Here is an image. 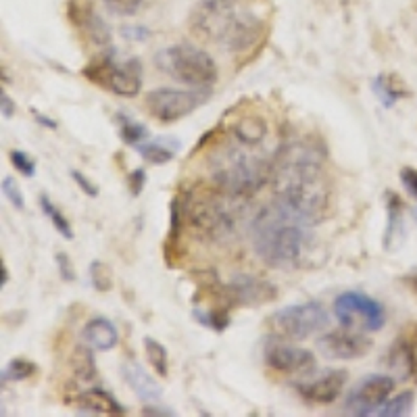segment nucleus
<instances>
[{"instance_id":"nucleus-34","label":"nucleus","mask_w":417,"mask_h":417,"mask_svg":"<svg viewBox=\"0 0 417 417\" xmlns=\"http://www.w3.org/2000/svg\"><path fill=\"white\" fill-rule=\"evenodd\" d=\"M107 9L111 11L113 15H119V17H132L136 15L142 4V0H105Z\"/></svg>"},{"instance_id":"nucleus-23","label":"nucleus","mask_w":417,"mask_h":417,"mask_svg":"<svg viewBox=\"0 0 417 417\" xmlns=\"http://www.w3.org/2000/svg\"><path fill=\"white\" fill-rule=\"evenodd\" d=\"M386 207H388V225H386V234H384V249L392 250V242L398 244L405 236V220H403L405 205L396 192H388Z\"/></svg>"},{"instance_id":"nucleus-12","label":"nucleus","mask_w":417,"mask_h":417,"mask_svg":"<svg viewBox=\"0 0 417 417\" xmlns=\"http://www.w3.org/2000/svg\"><path fill=\"white\" fill-rule=\"evenodd\" d=\"M225 294L232 307H259L276 301L278 288L269 279L238 274L225 284Z\"/></svg>"},{"instance_id":"nucleus-6","label":"nucleus","mask_w":417,"mask_h":417,"mask_svg":"<svg viewBox=\"0 0 417 417\" xmlns=\"http://www.w3.org/2000/svg\"><path fill=\"white\" fill-rule=\"evenodd\" d=\"M153 63L161 73L190 88H207L220 78L215 58L192 42L167 46L155 55Z\"/></svg>"},{"instance_id":"nucleus-41","label":"nucleus","mask_w":417,"mask_h":417,"mask_svg":"<svg viewBox=\"0 0 417 417\" xmlns=\"http://www.w3.org/2000/svg\"><path fill=\"white\" fill-rule=\"evenodd\" d=\"M31 113H34L36 123H40V125H44V128H48V130H56V128H58V123H56L55 119H51V117H46V115H40L38 111H31Z\"/></svg>"},{"instance_id":"nucleus-30","label":"nucleus","mask_w":417,"mask_h":417,"mask_svg":"<svg viewBox=\"0 0 417 417\" xmlns=\"http://www.w3.org/2000/svg\"><path fill=\"white\" fill-rule=\"evenodd\" d=\"M411 407H413V392H411V390H405V392L396 394L392 401H386V403H384V409H380L378 416L382 417L409 416V413H411Z\"/></svg>"},{"instance_id":"nucleus-18","label":"nucleus","mask_w":417,"mask_h":417,"mask_svg":"<svg viewBox=\"0 0 417 417\" xmlns=\"http://www.w3.org/2000/svg\"><path fill=\"white\" fill-rule=\"evenodd\" d=\"M78 409L80 413H92V416H125V407L103 388L83 390L78 396Z\"/></svg>"},{"instance_id":"nucleus-16","label":"nucleus","mask_w":417,"mask_h":417,"mask_svg":"<svg viewBox=\"0 0 417 417\" xmlns=\"http://www.w3.org/2000/svg\"><path fill=\"white\" fill-rule=\"evenodd\" d=\"M386 359V365L401 378H417V330L407 328L405 336H401L388 351Z\"/></svg>"},{"instance_id":"nucleus-4","label":"nucleus","mask_w":417,"mask_h":417,"mask_svg":"<svg viewBox=\"0 0 417 417\" xmlns=\"http://www.w3.org/2000/svg\"><path fill=\"white\" fill-rule=\"evenodd\" d=\"M175 198L180 205L182 222L196 234L211 240L230 238L236 232L244 209V196L227 195L215 184H195Z\"/></svg>"},{"instance_id":"nucleus-37","label":"nucleus","mask_w":417,"mask_h":417,"mask_svg":"<svg viewBox=\"0 0 417 417\" xmlns=\"http://www.w3.org/2000/svg\"><path fill=\"white\" fill-rule=\"evenodd\" d=\"M71 177H73V182L82 188V192L86 196H92V198H96L98 196V186L92 182V180H88L86 175H83L82 171H78V169H73L71 171Z\"/></svg>"},{"instance_id":"nucleus-40","label":"nucleus","mask_w":417,"mask_h":417,"mask_svg":"<svg viewBox=\"0 0 417 417\" xmlns=\"http://www.w3.org/2000/svg\"><path fill=\"white\" fill-rule=\"evenodd\" d=\"M0 103H2V117L4 119H11L15 115V103L11 101V96L6 92L0 94Z\"/></svg>"},{"instance_id":"nucleus-20","label":"nucleus","mask_w":417,"mask_h":417,"mask_svg":"<svg viewBox=\"0 0 417 417\" xmlns=\"http://www.w3.org/2000/svg\"><path fill=\"white\" fill-rule=\"evenodd\" d=\"M371 88H374V94L378 96V101L390 109L394 107L398 101L411 96V90L405 86V82L396 76V73H380L374 82H371Z\"/></svg>"},{"instance_id":"nucleus-36","label":"nucleus","mask_w":417,"mask_h":417,"mask_svg":"<svg viewBox=\"0 0 417 417\" xmlns=\"http://www.w3.org/2000/svg\"><path fill=\"white\" fill-rule=\"evenodd\" d=\"M125 184H128L132 196H140L142 195V190H144V186H146V171H144L142 167L134 169V171L125 177Z\"/></svg>"},{"instance_id":"nucleus-13","label":"nucleus","mask_w":417,"mask_h":417,"mask_svg":"<svg viewBox=\"0 0 417 417\" xmlns=\"http://www.w3.org/2000/svg\"><path fill=\"white\" fill-rule=\"evenodd\" d=\"M265 363L269 369L284 376H309L315 369V357L311 351L294 344L269 342L265 346Z\"/></svg>"},{"instance_id":"nucleus-14","label":"nucleus","mask_w":417,"mask_h":417,"mask_svg":"<svg viewBox=\"0 0 417 417\" xmlns=\"http://www.w3.org/2000/svg\"><path fill=\"white\" fill-rule=\"evenodd\" d=\"M317 349L326 359L353 361V359L365 357L371 351V340L365 338L361 332H353L344 328V330H334L317 338Z\"/></svg>"},{"instance_id":"nucleus-24","label":"nucleus","mask_w":417,"mask_h":417,"mask_svg":"<svg viewBox=\"0 0 417 417\" xmlns=\"http://www.w3.org/2000/svg\"><path fill=\"white\" fill-rule=\"evenodd\" d=\"M69 367L73 371V376L80 382H90L96 378L98 369H96V361H94V349L90 344H76L69 357Z\"/></svg>"},{"instance_id":"nucleus-38","label":"nucleus","mask_w":417,"mask_h":417,"mask_svg":"<svg viewBox=\"0 0 417 417\" xmlns=\"http://www.w3.org/2000/svg\"><path fill=\"white\" fill-rule=\"evenodd\" d=\"M401 182H403L405 190L417 200V169H413V167L401 169Z\"/></svg>"},{"instance_id":"nucleus-21","label":"nucleus","mask_w":417,"mask_h":417,"mask_svg":"<svg viewBox=\"0 0 417 417\" xmlns=\"http://www.w3.org/2000/svg\"><path fill=\"white\" fill-rule=\"evenodd\" d=\"M134 148H136V153L146 163H150V165H165L175 157V153L180 150V144H177L175 138H157L144 140Z\"/></svg>"},{"instance_id":"nucleus-17","label":"nucleus","mask_w":417,"mask_h":417,"mask_svg":"<svg viewBox=\"0 0 417 417\" xmlns=\"http://www.w3.org/2000/svg\"><path fill=\"white\" fill-rule=\"evenodd\" d=\"M82 340L98 353L113 351L119 342V332L107 317H92L82 328Z\"/></svg>"},{"instance_id":"nucleus-22","label":"nucleus","mask_w":417,"mask_h":417,"mask_svg":"<svg viewBox=\"0 0 417 417\" xmlns=\"http://www.w3.org/2000/svg\"><path fill=\"white\" fill-rule=\"evenodd\" d=\"M267 136V121L259 115H244L236 123H232V138L247 144L257 146Z\"/></svg>"},{"instance_id":"nucleus-33","label":"nucleus","mask_w":417,"mask_h":417,"mask_svg":"<svg viewBox=\"0 0 417 417\" xmlns=\"http://www.w3.org/2000/svg\"><path fill=\"white\" fill-rule=\"evenodd\" d=\"M9 159H11V165L15 167L21 175H26V177H34L36 175V161L29 157L28 153H24V150H11L9 153Z\"/></svg>"},{"instance_id":"nucleus-32","label":"nucleus","mask_w":417,"mask_h":417,"mask_svg":"<svg viewBox=\"0 0 417 417\" xmlns=\"http://www.w3.org/2000/svg\"><path fill=\"white\" fill-rule=\"evenodd\" d=\"M2 195H4V198H6L17 211H21V209L26 207V202H24V192H21V188H19V184H17V180H15L13 175H4V177H2Z\"/></svg>"},{"instance_id":"nucleus-35","label":"nucleus","mask_w":417,"mask_h":417,"mask_svg":"<svg viewBox=\"0 0 417 417\" xmlns=\"http://www.w3.org/2000/svg\"><path fill=\"white\" fill-rule=\"evenodd\" d=\"M55 261H56V267H58V276L63 282H76V269H73V265H71V259H69V254L67 252H56L55 254Z\"/></svg>"},{"instance_id":"nucleus-1","label":"nucleus","mask_w":417,"mask_h":417,"mask_svg":"<svg viewBox=\"0 0 417 417\" xmlns=\"http://www.w3.org/2000/svg\"><path fill=\"white\" fill-rule=\"evenodd\" d=\"M276 200L317 225L326 220L332 205V188L321 159L305 144L279 148L276 167Z\"/></svg>"},{"instance_id":"nucleus-5","label":"nucleus","mask_w":417,"mask_h":417,"mask_svg":"<svg viewBox=\"0 0 417 417\" xmlns=\"http://www.w3.org/2000/svg\"><path fill=\"white\" fill-rule=\"evenodd\" d=\"M249 148L252 146H247L238 140H220L207 155L211 182L222 188L223 192L249 198L274 177V165L267 159L250 153Z\"/></svg>"},{"instance_id":"nucleus-9","label":"nucleus","mask_w":417,"mask_h":417,"mask_svg":"<svg viewBox=\"0 0 417 417\" xmlns=\"http://www.w3.org/2000/svg\"><path fill=\"white\" fill-rule=\"evenodd\" d=\"M211 98V86L207 88H190V90H177V88H155L146 94L144 107L148 115L161 123H175L196 109H200Z\"/></svg>"},{"instance_id":"nucleus-27","label":"nucleus","mask_w":417,"mask_h":417,"mask_svg":"<svg viewBox=\"0 0 417 417\" xmlns=\"http://www.w3.org/2000/svg\"><path fill=\"white\" fill-rule=\"evenodd\" d=\"M38 202H40V207H42V211H44V215L51 220V223L55 225V230L63 236V238H67V240H71L73 238V230H71V223L69 220L63 215V211L56 207L55 202L51 200V196L48 195H40L38 198Z\"/></svg>"},{"instance_id":"nucleus-29","label":"nucleus","mask_w":417,"mask_h":417,"mask_svg":"<svg viewBox=\"0 0 417 417\" xmlns=\"http://www.w3.org/2000/svg\"><path fill=\"white\" fill-rule=\"evenodd\" d=\"M36 371H38L36 363L24 359V357H15L4 367L2 382H24V380H28L31 376H36Z\"/></svg>"},{"instance_id":"nucleus-42","label":"nucleus","mask_w":417,"mask_h":417,"mask_svg":"<svg viewBox=\"0 0 417 417\" xmlns=\"http://www.w3.org/2000/svg\"><path fill=\"white\" fill-rule=\"evenodd\" d=\"M144 416H173V411H167V409H157V407H146L142 409Z\"/></svg>"},{"instance_id":"nucleus-26","label":"nucleus","mask_w":417,"mask_h":417,"mask_svg":"<svg viewBox=\"0 0 417 417\" xmlns=\"http://www.w3.org/2000/svg\"><path fill=\"white\" fill-rule=\"evenodd\" d=\"M144 355H146V359H148L150 367L155 369L157 376H161V378L169 376V353L159 340L146 336L144 338Z\"/></svg>"},{"instance_id":"nucleus-11","label":"nucleus","mask_w":417,"mask_h":417,"mask_svg":"<svg viewBox=\"0 0 417 417\" xmlns=\"http://www.w3.org/2000/svg\"><path fill=\"white\" fill-rule=\"evenodd\" d=\"M394 378L382 376V374H369L359 380L344 398L342 413L355 417L374 416L378 409L384 407V403L390 398L394 390Z\"/></svg>"},{"instance_id":"nucleus-10","label":"nucleus","mask_w":417,"mask_h":417,"mask_svg":"<svg viewBox=\"0 0 417 417\" xmlns=\"http://www.w3.org/2000/svg\"><path fill=\"white\" fill-rule=\"evenodd\" d=\"M334 315L338 324L355 332H378L386 324V311L376 299L365 292H342L334 301Z\"/></svg>"},{"instance_id":"nucleus-31","label":"nucleus","mask_w":417,"mask_h":417,"mask_svg":"<svg viewBox=\"0 0 417 417\" xmlns=\"http://www.w3.org/2000/svg\"><path fill=\"white\" fill-rule=\"evenodd\" d=\"M90 282L96 292H109L113 288V269L105 261L90 263Z\"/></svg>"},{"instance_id":"nucleus-39","label":"nucleus","mask_w":417,"mask_h":417,"mask_svg":"<svg viewBox=\"0 0 417 417\" xmlns=\"http://www.w3.org/2000/svg\"><path fill=\"white\" fill-rule=\"evenodd\" d=\"M121 36L125 40H132V42H142V40L150 38V29L142 28V26H125V28H121Z\"/></svg>"},{"instance_id":"nucleus-19","label":"nucleus","mask_w":417,"mask_h":417,"mask_svg":"<svg viewBox=\"0 0 417 417\" xmlns=\"http://www.w3.org/2000/svg\"><path fill=\"white\" fill-rule=\"evenodd\" d=\"M121 376L125 380V384L138 394L142 401H159L163 388L157 384V380L153 376H148V371L136 361H128L121 365Z\"/></svg>"},{"instance_id":"nucleus-43","label":"nucleus","mask_w":417,"mask_h":417,"mask_svg":"<svg viewBox=\"0 0 417 417\" xmlns=\"http://www.w3.org/2000/svg\"><path fill=\"white\" fill-rule=\"evenodd\" d=\"M0 272H2V278H0V284L4 286V284H6V278H9V274H6V267H4V263H0Z\"/></svg>"},{"instance_id":"nucleus-7","label":"nucleus","mask_w":417,"mask_h":417,"mask_svg":"<svg viewBox=\"0 0 417 417\" xmlns=\"http://www.w3.org/2000/svg\"><path fill=\"white\" fill-rule=\"evenodd\" d=\"M82 76L123 98H136L142 90V63L136 56L125 63H117L109 53L94 56L82 69Z\"/></svg>"},{"instance_id":"nucleus-8","label":"nucleus","mask_w":417,"mask_h":417,"mask_svg":"<svg viewBox=\"0 0 417 417\" xmlns=\"http://www.w3.org/2000/svg\"><path fill=\"white\" fill-rule=\"evenodd\" d=\"M326 326H330V315L317 301L284 307L267 317V328L282 340H305Z\"/></svg>"},{"instance_id":"nucleus-28","label":"nucleus","mask_w":417,"mask_h":417,"mask_svg":"<svg viewBox=\"0 0 417 417\" xmlns=\"http://www.w3.org/2000/svg\"><path fill=\"white\" fill-rule=\"evenodd\" d=\"M117 121H119V136H121V140L125 144L138 146L140 142H144V140L148 138V130L142 123H138V121L130 119L128 115L119 113L117 115Z\"/></svg>"},{"instance_id":"nucleus-25","label":"nucleus","mask_w":417,"mask_h":417,"mask_svg":"<svg viewBox=\"0 0 417 417\" xmlns=\"http://www.w3.org/2000/svg\"><path fill=\"white\" fill-rule=\"evenodd\" d=\"M78 28H82L83 31H86V36H88V40H90L92 44L107 46V44L111 42V29L105 24V19H103L98 13H94V11H90V13L83 17L82 24H80Z\"/></svg>"},{"instance_id":"nucleus-15","label":"nucleus","mask_w":417,"mask_h":417,"mask_svg":"<svg viewBox=\"0 0 417 417\" xmlns=\"http://www.w3.org/2000/svg\"><path fill=\"white\" fill-rule=\"evenodd\" d=\"M349 374L344 369H330L305 384H297L299 394L311 405H332L346 386Z\"/></svg>"},{"instance_id":"nucleus-3","label":"nucleus","mask_w":417,"mask_h":417,"mask_svg":"<svg viewBox=\"0 0 417 417\" xmlns=\"http://www.w3.org/2000/svg\"><path fill=\"white\" fill-rule=\"evenodd\" d=\"M236 4L238 0H202L192 13V28L200 38L215 40L223 51L242 55L257 46L263 21Z\"/></svg>"},{"instance_id":"nucleus-2","label":"nucleus","mask_w":417,"mask_h":417,"mask_svg":"<svg viewBox=\"0 0 417 417\" xmlns=\"http://www.w3.org/2000/svg\"><path fill=\"white\" fill-rule=\"evenodd\" d=\"M313 223L282 202L263 207L250 222V238L259 259L276 269H297L313 249Z\"/></svg>"}]
</instances>
